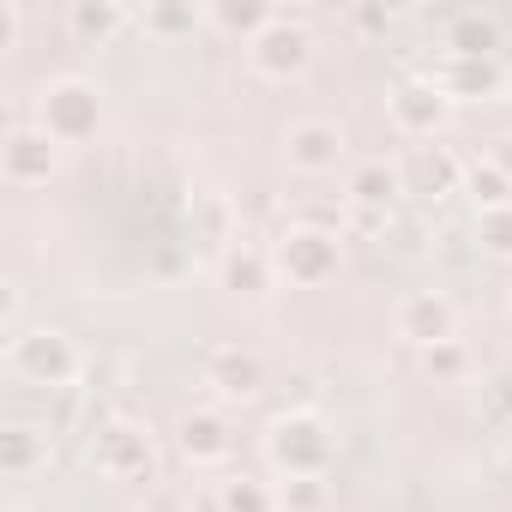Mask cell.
Returning a JSON list of instances; mask_svg holds the SVG:
<instances>
[{
  "instance_id": "obj_1",
  "label": "cell",
  "mask_w": 512,
  "mask_h": 512,
  "mask_svg": "<svg viewBox=\"0 0 512 512\" xmlns=\"http://www.w3.org/2000/svg\"><path fill=\"white\" fill-rule=\"evenodd\" d=\"M308 7H278V19L247 43V67L272 79V85H290L314 67V31H308Z\"/></svg>"
},
{
  "instance_id": "obj_2",
  "label": "cell",
  "mask_w": 512,
  "mask_h": 512,
  "mask_svg": "<svg viewBox=\"0 0 512 512\" xmlns=\"http://www.w3.org/2000/svg\"><path fill=\"white\" fill-rule=\"evenodd\" d=\"M91 464L103 482H121V488H151L157 482V440L151 428L115 416V422H97L91 434Z\"/></svg>"
},
{
  "instance_id": "obj_3",
  "label": "cell",
  "mask_w": 512,
  "mask_h": 512,
  "mask_svg": "<svg viewBox=\"0 0 512 512\" xmlns=\"http://www.w3.org/2000/svg\"><path fill=\"white\" fill-rule=\"evenodd\" d=\"M266 464L278 476H326L332 464V434L314 410H284L266 428Z\"/></svg>"
},
{
  "instance_id": "obj_4",
  "label": "cell",
  "mask_w": 512,
  "mask_h": 512,
  "mask_svg": "<svg viewBox=\"0 0 512 512\" xmlns=\"http://www.w3.org/2000/svg\"><path fill=\"white\" fill-rule=\"evenodd\" d=\"M7 362L25 386H43V392H67L79 380V350L61 326H31V332L7 338Z\"/></svg>"
},
{
  "instance_id": "obj_5",
  "label": "cell",
  "mask_w": 512,
  "mask_h": 512,
  "mask_svg": "<svg viewBox=\"0 0 512 512\" xmlns=\"http://www.w3.org/2000/svg\"><path fill=\"white\" fill-rule=\"evenodd\" d=\"M37 127L55 139V145H85L97 139L103 127V91L91 79H55L43 97H37Z\"/></svg>"
},
{
  "instance_id": "obj_6",
  "label": "cell",
  "mask_w": 512,
  "mask_h": 512,
  "mask_svg": "<svg viewBox=\"0 0 512 512\" xmlns=\"http://www.w3.org/2000/svg\"><path fill=\"white\" fill-rule=\"evenodd\" d=\"M272 260H278V278H290L296 290H320V284H332V278H338L344 235H326V229L290 223V229L272 241Z\"/></svg>"
},
{
  "instance_id": "obj_7",
  "label": "cell",
  "mask_w": 512,
  "mask_h": 512,
  "mask_svg": "<svg viewBox=\"0 0 512 512\" xmlns=\"http://www.w3.org/2000/svg\"><path fill=\"white\" fill-rule=\"evenodd\" d=\"M284 163L296 175H338L350 163V133L338 121H290L284 127Z\"/></svg>"
},
{
  "instance_id": "obj_8",
  "label": "cell",
  "mask_w": 512,
  "mask_h": 512,
  "mask_svg": "<svg viewBox=\"0 0 512 512\" xmlns=\"http://www.w3.org/2000/svg\"><path fill=\"white\" fill-rule=\"evenodd\" d=\"M392 332L398 344L410 350H434L446 338H458V302L446 290H410L398 308H392Z\"/></svg>"
},
{
  "instance_id": "obj_9",
  "label": "cell",
  "mask_w": 512,
  "mask_h": 512,
  "mask_svg": "<svg viewBox=\"0 0 512 512\" xmlns=\"http://www.w3.org/2000/svg\"><path fill=\"white\" fill-rule=\"evenodd\" d=\"M55 163H61V145L37 121H13L7 139H0V175H7L13 187H49Z\"/></svg>"
},
{
  "instance_id": "obj_10",
  "label": "cell",
  "mask_w": 512,
  "mask_h": 512,
  "mask_svg": "<svg viewBox=\"0 0 512 512\" xmlns=\"http://www.w3.org/2000/svg\"><path fill=\"white\" fill-rule=\"evenodd\" d=\"M205 386L223 404H253L266 392V356L260 350H241V344H217L205 356Z\"/></svg>"
},
{
  "instance_id": "obj_11",
  "label": "cell",
  "mask_w": 512,
  "mask_h": 512,
  "mask_svg": "<svg viewBox=\"0 0 512 512\" xmlns=\"http://www.w3.org/2000/svg\"><path fill=\"white\" fill-rule=\"evenodd\" d=\"M428 79L440 85V97L446 103H482V97H500L506 91V73H500V61L488 55H446L440 49V61L428 67Z\"/></svg>"
},
{
  "instance_id": "obj_12",
  "label": "cell",
  "mask_w": 512,
  "mask_h": 512,
  "mask_svg": "<svg viewBox=\"0 0 512 512\" xmlns=\"http://www.w3.org/2000/svg\"><path fill=\"white\" fill-rule=\"evenodd\" d=\"M386 115H392V127H398L404 139H434L440 121H446V97H440V85H434L428 73H416V79H398V85H392Z\"/></svg>"
},
{
  "instance_id": "obj_13",
  "label": "cell",
  "mask_w": 512,
  "mask_h": 512,
  "mask_svg": "<svg viewBox=\"0 0 512 512\" xmlns=\"http://www.w3.org/2000/svg\"><path fill=\"white\" fill-rule=\"evenodd\" d=\"M175 452H181L193 470H217V464L235 452L229 416H223V410H187V416L175 422Z\"/></svg>"
},
{
  "instance_id": "obj_14",
  "label": "cell",
  "mask_w": 512,
  "mask_h": 512,
  "mask_svg": "<svg viewBox=\"0 0 512 512\" xmlns=\"http://www.w3.org/2000/svg\"><path fill=\"white\" fill-rule=\"evenodd\" d=\"M404 169V193L416 199H446V193H464V163L446 151V145H416Z\"/></svg>"
},
{
  "instance_id": "obj_15",
  "label": "cell",
  "mask_w": 512,
  "mask_h": 512,
  "mask_svg": "<svg viewBox=\"0 0 512 512\" xmlns=\"http://www.w3.org/2000/svg\"><path fill=\"white\" fill-rule=\"evenodd\" d=\"M398 199H404V169L398 163H356L350 181H344V205L350 211H380V217H398Z\"/></svg>"
},
{
  "instance_id": "obj_16",
  "label": "cell",
  "mask_w": 512,
  "mask_h": 512,
  "mask_svg": "<svg viewBox=\"0 0 512 512\" xmlns=\"http://www.w3.org/2000/svg\"><path fill=\"white\" fill-rule=\"evenodd\" d=\"M272 278H278V260H272V247H260V241H235L217 260V284L229 296H266Z\"/></svg>"
},
{
  "instance_id": "obj_17",
  "label": "cell",
  "mask_w": 512,
  "mask_h": 512,
  "mask_svg": "<svg viewBox=\"0 0 512 512\" xmlns=\"http://www.w3.org/2000/svg\"><path fill=\"white\" fill-rule=\"evenodd\" d=\"M235 241H241V205L229 193H193V247L223 260Z\"/></svg>"
},
{
  "instance_id": "obj_18",
  "label": "cell",
  "mask_w": 512,
  "mask_h": 512,
  "mask_svg": "<svg viewBox=\"0 0 512 512\" xmlns=\"http://www.w3.org/2000/svg\"><path fill=\"white\" fill-rule=\"evenodd\" d=\"M127 25H133V13L121 7V0H73V7H67V31L85 49H109Z\"/></svg>"
},
{
  "instance_id": "obj_19",
  "label": "cell",
  "mask_w": 512,
  "mask_h": 512,
  "mask_svg": "<svg viewBox=\"0 0 512 512\" xmlns=\"http://www.w3.org/2000/svg\"><path fill=\"white\" fill-rule=\"evenodd\" d=\"M199 19H205L211 31H223V37H241V49H247L253 37L278 19V7H266V0H211Z\"/></svg>"
},
{
  "instance_id": "obj_20",
  "label": "cell",
  "mask_w": 512,
  "mask_h": 512,
  "mask_svg": "<svg viewBox=\"0 0 512 512\" xmlns=\"http://www.w3.org/2000/svg\"><path fill=\"white\" fill-rule=\"evenodd\" d=\"M43 464H49V434H43V428H25V422H13L7 434H0V470H7L13 482L37 476Z\"/></svg>"
},
{
  "instance_id": "obj_21",
  "label": "cell",
  "mask_w": 512,
  "mask_h": 512,
  "mask_svg": "<svg viewBox=\"0 0 512 512\" xmlns=\"http://www.w3.org/2000/svg\"><path fill=\"white\" fill-rule=\"evenodd\" d=\"M464 193H470L476 217H482V211H506V205H512V175H506L500 163H488V157H470V163H464Z\"/></svg>"
},
{
  "instance_id": "obj_22",
  "label": "cell",
  "mask_w": 512,
  "mask_h": 512,
  "mask_svg": "<svg viewBox=\"0 0 512 512\" xmlns=\"http://www.w3.org/2000/svg\"><path fill=\"white\" fill-rule=\"evenodd\" d=\"M211 500H217V512H278V488L260 476H223Z\"/></svg>"
},
{
  "instance_id": "obj_23",
  "label": "cell",
  "mask_w": 512,
  "mask_h": 512,
  "mask_svg": "<svg viewBox=\"0 0 512 512\" xmlns=\"http://www.w3.org/2000/svg\"><path fill=\"white\" fill-rule=\"evenodd\" d=\"M416 368H422V380H434V386H464V380H470V350H464V338H446V344H434V350H416Z\"/></svg>"
},
{
  "instance_id": "obj_24",
  "label": "cell",
  "mask_w": 512,
  "mask_h": 512,
  "mask_svg": "<svg viewBox=\"0 0 512 512\" xmlns=\"http://www.w3.org/2000/svg\"><path fill=\"white\" fill-rule=\"evenodd\" d=\"M133 25L145 31V37H157V43H175V37H187L193 25H205L193 7H169V0H157V7H139L133 13Z\"/></svg>"
},
{
  "instance_id": "obj_25",
  "label": "cell",
  "mask_w": 512,
  "mask_h": 512,
  "mask_svg": "<svg viewBox=\"0 0 512 512\" xmlns=\"http://www.w3.org/2000/svg\"><path fill=\"white\" fill-rule=\"evenodd\" d=\"M494 43H500V37H494V19L458 13V19H452V37H446V55H482V61H488Z\"/></svg>"
},
{
  "instance_id": "obj_26",
  "label": "cell",
  "mask_w": 512,
  "mask_h": 512,
  "mask_svg": "<svg viewBox=\"0 0 512 512\" xmlns=\"http://www.w3.org/2000/svg\"><path fill=\"white\" fill-rule=\"evenodd\" d=\"M326 506H332L326 476H284L278 482V512H326Z\"/></svg>"
},
{
  "instance_id": "obj_27",
  "label": "cell",
  "mask_w": 512,
  "mask_h": 512,
  "mask_svg": "<svg viewBox=\"0 0 512 512\" xmlns=\"http://www.w3.org/2000/svg\"><path fill=\"white\" fill-rule=\"evenodd\" d=\"M476 247L488 253V260H512V205L476 217Z\"/></svg>"
},
{
  "instance_id": "obj_28",
  "label": "cell",
  "mask_w": 512,
  "mask_h": 512,
  "mask_svg": "<svg viewBox=\"0 0 512 512\" xmlns=\"http://www.w3.org/2000/svg\"><path fill=\"white\" fill-rule=\"evenodd\" d=\"M482 422L500 428V434H512V374L482 380Z\"/></svg>"
},
{
  "instance_id": "obj_29",
  "label": "cell",
  "mask_w": 512,
  "mask_h": 512,
  "mask_svg": "<svg viewBox=\"0 0 512 512\" xmlns=\"http://www.w3.org/2000/svg\"><path fill=\"white\" fill-rule=\"evenodd\" d=\"M139 512H193V494L187 488H169V482H151L145 500H139Z\"/></svg>"
},
{
  "instance_id": "obj_30",
  "label": "cell",
  "mask_w": 512,
  "mask_h": 512,
  "mask_svg": "<svg viewBox=\"0 0 512 512\" xmlns=\"http://www.w3.org/2000/svg\"><path fill=\"white\" fill-rule=\"evenodd\" d=\"M19 290H7V296H0V332H7V338H19Z\"/></svg>"
},
{
  "instance_id": "obj_31",
  "label": "cell",
  "mask_w": 512,
  "mask_h": 512,
  "mask_svg": "<svg viewBox=\"0 0 512 512\" xmlns=\"http://www.w3.org/2000/svg\"><path fill=\"white\" fill-rule=\"evenodd\" d=\"M13 43H19V7L0 0V49H13Z\"/></svg>"
},
{
  "instance_id": "obj_32",
  "label": "cell",
  "mask_w": 512,
  "mask_h": 512,
  "mask_svg": "<svg viewBox=\"0 0 512 512\" xmlns=\"http://www.w3.org/2000/svg\"><path fill=\"white\" fill-rule=\"evenodd\" d=\"M350 25H356V31H386L392 13H386V7H362V13H350Z\"/></svg>"
},
{
  "instance_id": "obj_33",
  "label": "cell",
  "mask_w": 512,
  "mask_h": 512,
  "mask_svg": "<svg viewBox=\"0 0 512 512\" xmlns=\"http://www.w3.org/2000/svg\"><path fill=\"white\" fill-rule=\"evenodd\" d=\"M488 163H500V169L512 175V133H500V139L488 145Z\"/></svg>"
},
{
  "instance_id": "obj_34",
  "label": "cell",
  "mask_w": 512,
  "mask_h": 512,
  "mask_svg": "<svg viewBox=\"0 0 512 512\" xmlns=\"http://www.w3.org/2000/svg\"><path fill=\"white\" fill-rule=\"evenodd\" d=\"M506 320H512V284H506Z\"/></svg>"
}]
</instances>
